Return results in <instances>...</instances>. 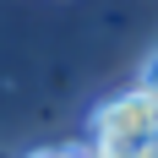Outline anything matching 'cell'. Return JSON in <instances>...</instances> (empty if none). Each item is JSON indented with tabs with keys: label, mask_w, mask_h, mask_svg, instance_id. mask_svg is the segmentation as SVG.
<instances>
[{
	"label": "cell",
	"mask_w": 158,
	"mask_h": 158,
	"mask_svg": "<svg viewBox=\"0 0 158 158\" xmlns=\"http://www.w3.org/2000/svg\"><path fill=\"white\" fill-rule=\"evenodd\" d=\"M27 158H93V153H82V147H38Z\"/></svg>",
	"instance_id": "2"
},
{
	"label": "cell",
	"mask_w": 158,
	"mask_h": 158,
	"mask_svg": "<svg viewBox=\"0 0 158 158\" xmlns=\"http://www.w3.org/2000/svg\"><path fill=\"white\" fill-rule=\"evenodd\" d=\"M158 142V93L153 87H131L93 109V158H142Z\"/></svg>",
	"instance_id": "1"
}]
</instances>
